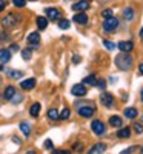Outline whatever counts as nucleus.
<instances>
[{
    "label": "nucleus",
    "instance_id": "37998d69",
    "mask_svg": "<svg viewBox=\"0 0 143 154\" xmlns=\"http://www.w3.org/2000/svg\"><path fill=\"white\" fill-rule=\"evenodd\" d=\"M141 152H143V146H141Z\"/></svg>",
    "mask_w": 143,
    "mask_h": 154
},
{
    "label": "nucleus",
    "instance_id": "c756f323",
    "mask_svg": "<svg viewBox=\"0 0 143 154\" xmlns=\"http://www.w3.org/2000/svg\"><path fill=\"white\" fill-rule=\"evenodd\" d=\"M12 5H16L17 8H23L26 5V0H12Z\"/></svg>",
    "mask_w": 143,
    "mask_h": 154
},
{
    "label": "nucleus",
    "instance_id": "e433bc0d",
    "mask_svg": "<svg viewBox=\"0 0 143 154\" xmlns=\"http://www.w3.org/2000/svg\"><path fill=\"white\" fill-rule=\"evenodd\" d=\"M5 9V0H0V11Z\"/></svg>",
    "mask_w": 143,
    "mask_h": 154
},
{
    "label": "nucleus",
    "instance_id": "4be33fe9",
    "mask_svg": "<svg viewBox=\"0 0 143 154\" xmlns=\"http://www.w3.org/2000/svg\"><path fill=\"white\" fill-rule=\"evenodd\" d=\"M20 130H22V133H23L25 136H29V133H31V125H29L28 122H22V123H20Z\"/></svg>",
    "mask_w": 143,
    "mask_h": 154
},
{
    "label": "nucleus",
    "instance_id": "f704fd0d",
    "mask_svg": "<svg viewBox=\"0 0 143 154\" xmlns=\"http://www.w3.org/2000/svg\"><path fill=\"white\" fill-rule=\"evenodd\" d=\"M135 149H137V146H131V148L125 149V151H123V154H128V152H131V151H135Z\"/></svg>",
    "mask_w": 143,
    "mask_h": 154
},
{
    "label": "nucleus",
    "instance_id": "ddd939ff",
    "mask_svg": "<svg viewBox=\"0 0 143 154\" xmlns=\"http://www.w3.org/2000/svg\"><path fill=\"white\" fill-rule=\"evenodd\" d=\"M11 60V49H0V63H6Z\"/></svg>",
    "mask_w": 143,
    "mask_h": 154
},
{
    "label": "nucleus",
    "instance_id": "b1692460",
    "mask_svg": "<svg viewBox=\"0 0 143 154\" xmlns=\"http://www.w3.org/2000/svg\"><path fill=\"white\" fill-rule=\"evenodd\" d=\"M83 83H85V85H89V86H94V85L97 83V79H96V75H93V74H91V75L85 77V79H83Z\"/></svg>",
    "mask_w": 143,
    "mask_h": 154
},
{
    "label": "nucleus",
    "instance_id": "5701e85b",
    "mask_svg": "<svg viewBox=\"0 0 143 154\" xmlns=\"http://www.w3.org/2000/svg\"><path fill=\"white\" fill-rule=\"evenodd\" d=\"M37 26H38V29H45L48 26V17H38L37 19Z\"/></svg>",
    "mask_w": 143,
    "mask_h": 154
},
{
    "label": "nucleus",
    "instance_id": "473e14b6",
    "mask_svg": "<svg viewBox=\"0 0 143 154\" xmlns=\"http://www.w3.org/2000/svg\"><path fill=\"white\" fill-rule=\"evenodd\" d=\"M112 16V11L111 9H105L102 12V17H105V19H108V17H111Z\"/></svg>",
    "mask_w": 143,
    "mask_h": 154
},
{
    "label": "nucleus",
    "instance_id": "20e7f679",
    "mask_svg": "<svg viewBox=\"0 0 143 154\" xmlns=\"http://www.w3.org/2000/svg\"><path fill=\"white\" fill-rule=\"evenodd\" d=\"M91 128H93V133L97 134V136H103L106 133V128H105V123L102 120H93L91 123Z\"/></svg>",
    "mask_w": 143,
    "mask_h": 154
},
{
    "label": "nucleus",
    "instance_id": "412c9836",
    "mask_svg": "<svg viewBox=\"0 0 143 154\" xmlns=\"http://www.w3.org/2000/svg\"><path fill=\"white\" fill-rule=\"evenodd\" d=\"M134 9L132 8H126L125 11H123V17H125V20H128V22H131V20H134Z\"/></svg>",
    "mask_w": 143,
    "mask_h": 154
},
{
    "label": "nucleus",
    "instance_id": "79ce46f5",
    "mask_svg": "<svg viewBox=\"0 0 143 154\" xmlns=\"http://www.w3.org/2000/svg\"><path fill=\"white\" fill-rule=\"evenodd\" d=\"M2 69H3V66H0V71H2Z\"/></svg>",
    "mask_w": 143,
    "mask_h": 154
},
{
    "label": "nucleus",
    "instance_id": "4c0bfd02",
    "mask_svg": "<svg viewBox=\"0 0 143 154\" xmlns=\"http://www.w3.org/2000/svg\"><path fill=\"white\" fill-rule=\"evenodd\" d=\"M138 72H140V74H141V75H143V63H141V65H140V66H138Z\"/></svg>",
    "mask_w": 143,
    "mask_h": 154
},
{
    "label": "nucleus",
    "instance_id": "bb28decb",
    "mask_svg": "<svg viewBox=\"0 0 143 154\" xmlns=\"http://www.w3.org/2000/svg\"><path fill=\"white\" fill-rule=\"evenodd\" d=\"M69 114H71V111L68 109V108H65L62 112H60V119H63V120H66V119H69Z\"/></svg>",
    "mask_w": 143,
    "mask_h": 154
},
{
    "label": "nucleus",
    "instance_id": "c85d7f7f",
    "mask_svg": "<svg viewBox=\"0 0 143 154\" xmlns=\"http://www.w3.org/2000/svg\"><path fill=\"white\" fill-rule=\"evenodd\" d=\"M103 45H105L106 49H109V51H114V49H115V45H114L111 40H103Z\"/></svg>",
    "mask_w": 143,
    "mask_h": 154
},
{
    "label": "nucleus",
    "instance_id": "9b49d317",
    "mask_svg": "<svg viewBox=\"0 0 143 154\" xmlns=\"http://www.w3.org/2000/svg\"><path fill=\"white\" fill-rule=\"evenodd\" d=\"M26 40H28V43L31 46H38V42H40V34H38V32H31Z\"/></svg>",
    "mask_w": 143,
    "mask_h": 154
},
{
    "label": "nucleus",
    "instance_id": "0eeeda50",
    "mask_svg": "<svg viewBox=\"0 0 143 154\" xmlns=\"http://www.w3.org/2000/svg\"><path fill=\"white\" fill-rule=\"evenodd\" d=\"M100 102L103 105H105L106 108H112L114 106V97L109 94V93H103L102 96H100Z\"/></svg>",
    "mask_w": 143,
    "mask_h": 154
},
{
    "label": "nucleus",
    "instance_id": "f03ea898",
    "mask_svg": "<svg viewBox=\"0 0 143 154\" xmlns=\"http://www.w3.org/2000/svg\"><path fill=\"white\" fill-rule=\"evenodd\" d=\"M117 26H119V19L114 17V16L105 19V22H103V29L106 32H114L117 29Z\"/></svg>",
    "mask_w": 143,
    "mask_h": 154
},
{
    "label": "nucleus",
    "instance_id": "39448f33",
    "mask_svg": "<svg viewBox=\"0 0 143 154\" xmlns=\"http://www.w3.org/2000/svg\"><path fill=\"white\" fill-rule=\"evenodd\" d=\"M71 93H72V96H77V97H83V96L88 93V89H86L85 83H77V85H74V86L71 88Z\"/></svg>",
    "mask_w": 143,
    "mask_h": 154
},
{
    "label": "nucleus",
    "instance_id": "f257e3e1",
    "mask_svg": "<svg viewBox=\"0 0 143 154\" xmlns=\"http://www.w3.org/2000/svg\"><path fill=\"white\" fill-rule=\"evenodd\" d=\"M115 65L119 66V69L122 71H128L132 68V57L129 56L128 53H122L115 57Z\"/></svg>",
    "mask_w": 143,
    "mask_h": 154
},
{
    "label": "nucleus",
    "instance_id": "6ab92c4d",
    "mask_svg": "<svg viewBox=\"0 0 143 154\" xmlns=\"http://www.w3.org/2000/svg\"><path fill=\"white\" fill-rule=\"evenodd\" d=\"M123 114L126 116L128 119H135L138 112H137V109H135V108H132V106H131V108H126V109L123 111Z\"/></svg>",
    "mask_w": 143,
    "mask_h": 154
},
{
    "label": "nucleus",
    "instance_id": "a211bd4d",
    "mask_svg": "<svg viewBox=\"0 0 143 154\" xmlns=\"http://www.w3.org/2000/svg\"><path fill=\"white\" fill-rule=\"evenodd\" d=\"M40 109H42V105H40V103H32V106L29 108V116H32V117H37V116L40 114Z\"/></svg>",
    "mask_w": 143,
    "mask_h": 154
},
{
    "label": "nucleus",
    "instance_id": "dca6fc26",
    "mask_svg": "<svg viewBox=\"0 0 143 154\" xmlns=\"http://www.w3.org/2000/svg\"><path fill=\"white\" fill-rule=\"evenodd\" d=\"M129 136H131V128H122L120 126V130L117 131V137H120V139H128Z\"/></svg>",
    "mask_w": 143,
    "mask_h": 154
},
{
    "label": "nucleus",
    "instance_id": "aec40b11",
    "mask_svg": "<svg viewBox=\"0 0 143 154\" xmlns=\"http://www.w3.org/2000/svg\"><path fill=\"white\" fill-rule=\"evenodd\" d=\"M109 125L111 126H115V128H120L123 125V122H122V119L119 117V116H112V117L109 119Z\"/></svg>",
    "mask_w": 143,
    "mask_h": 154
},
{
    "label": "nucleus",
    "instance_id": "a878e982",
    "mask_svg": "<svg viewBox=\"0 0 143 154\" xmlns=\"http://www.w3.org/2000/svg\"><path fill=\"white\" fill-rule=\"evenodd\" d=\"M8 75L11 77V79H22L23 77V72L22 71H8Z\"/></svg>",
    "mask_w": 143,
    "mask_h": 154
},
{
    "label": "nucleus",
    "instance_id": "cd10ccee",
    "mask_svg": "<svg viewBox=\"0 0 143 154\" xmlns=\"http://www.w3.org/2000/svg\"><path fill=\"white\" fill-rule=\"evenodd\" d=\"M69 25H71V23H69L68 20H60V22H59V28H60V29H68Z\"/></svg>",
    "mask_w": 143,
    "mask_h": 154
},
{
    "label": "nucleus",
    "instance_id": "58836bf2",
    "mask_svg": "<svg viewBox=\"0 0 143 154\" xmlns=\"http://www.w3.org/2000/svg\"><path fill=\"white\" fill-rule=\"evenodd\" d=\"M16 49H19L17 45H12V46H11V51H16Z\"/></svg>",
    "mask_w": 143,
    "mask_h": 154
},
{
    "label": "nucleus",
    "instance_id": "c9c22d12",
    "mask_svg": "<svg viewBox=\"0 0 143 154\" xmlns=\"http://www.w3.org/2000/svg\"><path fill=\"white\" fill-rule=\"evenodd\" d=\"M45 148H53V142H51V140H46V142H45Z\"/></svg>",
    "mask_w": 143,
    "mask_h": 154
},
{
    "label": "nucleus",
    "instance_id": "2eb2a0df",
    "mask_svg": "<svg viewBox=\"0 0 143 154\" xmlns=\"http://www.w3.org/2000/svg\"><path fill=\"white\" fill-rule=\"evenodd\" d=\"M46 16H48L49 19L56 20V19L60 17V12H59V9H56V8H46Z\"/></svg>",
    "mask_w": 143,
    "mask_h": 154
},
{
    "label": "nucleus",
    "instance_id": "7c9ffc66",
    "mask_svg": "<svg viewBox=\"0 0 143 154\" xmlns=\"http://www.w3.org/2000/svg\"><path fill=\"white\" fill-rule=\"evenodd\" d=\"M132 128H134V131H135L137 134H141V133H143V125H141V123H134Z\"/></svg>",
    "mask_w": 143,
    "mask_h": 154
},
{
    "label": "nucleus",
    "instance_id": "9d476101",
    "mask_svg": "<svg viewBox=\"0 0 143 154\" xmlns=\"http://www.w3.org/2000/svg\"><path fill=\"white\" fill-rule=\"evenodd\" d=\"M35 86V79H25V80H22L20 82V88L22 89H25V91H28V89H32Z\"/></svg>",
    "mask_w": 143,
    "mask_h": 154
},
{
    "label": "nucleus",
    "instance_id": "ea45409f",
    "mask_svg": "<svg viewBox=\"0 0 143 154\" xmlns=\"http://www.w3.org/2000/svg\"><path fill=\"white\" fill-rule=\"evenodd\" d=\"M140 37H141V38H143V28H141V29H140Z\"/></svg>",
    "mask_w": 143,
    "mask_h": 154
},
{
    "label": "nucleus",
    "instance_id": "423d86ee",
    "mask_svg": "<svg viewBox=\"0 0 143 154\" xmlns=\"http://www.w3.org/2000/svg\"><path fill=\"white\" fill-rule=\"evenodd\" d=\"M77 111H79V116H82V117H91V116H94V106H89V105H82L77 108Z\"/></svg>",
    "mask_w": 143,
    "mask_h": 154
},
{
    "label": "nucleus",
    "instance_id": "393cba45",
    "mask_svg": "<svg viewBox=\"0 0 143 154\" xmlns=\"http://www.w3.org/2000/svg\"><path fill=\"white\" fill-rule=\"evenodd\" d=\"M48 117H49L51 120H59V119H60V114H59V111H57L56 108H53V109L48 111Z\"/></svg>",
    "mask_w": 143,
    "mask_h": 154
},
{
    "label": "nucleus",
    "instance_id": "2f4dec72",
    "mask_svg": "<svg viewBox=\"0 0 143 154\" xmlns=\"http://www.w3.org/2000/svg\"><path fill=\"white\" fill-rule=\"evenodd\" d=\"M22 57H23L25 60H29V59H31V49H23Z\"/></svg>",
    "mask_w": 143,
    "mask_h": 154
},
{
    "label": "nucleus",
    "instance_id": "7ed1b4c3",
    "mask_svg": "<svg viewBox=\"0 0 143 154\" xmlns=\"http://www.w3.org/2000/svg\"><path fill=\"white\" fill-rule=\"evenodd\" d=\"M19 22H20V16H17V14H9V16H6V17L2 20V26H3V28H12V26H16Z\"/></svg>",
    "mask_w": 143,
    "mask_h": 154
},
{
    "label": "nucleus",
    "instance_id": "f3484780",
    "mask_svg": "<svg viewBox=\"0 0 143 154\" xmlns=\"http://www.w3.org/2000/svg\"><path fill=\"white\" fill-rule=\"evenodd\" d=\"M16 88L14 86H6V89H5V99L6 100H12L14 99V96H16Z\"/></svg>",
    "mask_w": 143,
    "mask_h": 154
},
{
    "label": "nucleus",
    "instance_id": "6e6552de",
    "mask_svg": "<svg viewBox=\"0 0 143 154\" xmlns=\"http://www.w3.org/2000/svg\"><path fill=\"white\" fill-rule=\"evenodd\" d=\"M89 8V2L88 0H80V2H77L72 5V11L75 12H80V11H86Z\"/></svg>",
    "mask_w": 143,
    "mask_h": 154
},
{
    "label": "nucleus",
    "instance_id": "4468645a",
    "mask_svg": "<svg viewBox=\"0 0 143 154\" xmlns=\"http://www.w3.org/2000/svg\"><path fill=\"white\" fill-rule=\"evenodd\" d=\"M105 149H106V145L105 143H96L94 146H91L89 154H99V152H103Z\"/></svg>",
    "mask_w": 143,
    "mask_h": 154
},
{
    "label": "nucleus",
    "instance_id": "1a4fd4ad",
    "mask_svg": "<svg viewBox=\"0 0 143 154\" xmlns=\"http://www.w3.org/2000/svg\"><path fill=\"white\" fill-rule=\"evenodd\" d=\"M75 23H79V25H86L88 23V16L85 14V11H80V12H77V14L72 17Z\"/></svg>",
    "mask_w": 143,
    "mask_h": 154
},
{
    "label": "nucleus",
    "instance_id": "f8f14e48",
    "mask_svg": "<svg viewBox=\"0 0 143 154\" xmlns=\"http://www.w3.org/2000/svg\"><path fill=\"white\" fill-rule=\"evenodd\" d=\"M132 48H134L132 42L123 40V42H120V43H119V49L122 51V53H131V51H132Z\"/></svg>",
    "mask_w": 143,
    "mask_h": 154
},
{
    "label": "nucleus",
    "instance_id": "72a5a7b5",
    "mask_svg": "<svg viewBox=\"0 0 143 154\" xmlns=\"http://www.w3.org/2000/svg\"><path fill=\"white\" fill-rule=\"evenodd\" d=\"M96 85H97L100 89H105V88H106V82H105V80H97Z\"/></svg>",
    "mask_w": 143,
    "mask_h": 154
},
{
    "label": "nucleus",
    "instance_id": "a19ab883",
    "mask_svg": "<svg viewBox=\"0 0 143 154\" xmlns=\"http://www.w3.org/2000/svg\"><path fill=\"white\" fill-rule=\"evenodd\" d=\"M140 97H141V102H143V89H141V93H140Z\"/></svg>",
    "mask_w": 143,
    "mask_h": 154
}]
</instances>
